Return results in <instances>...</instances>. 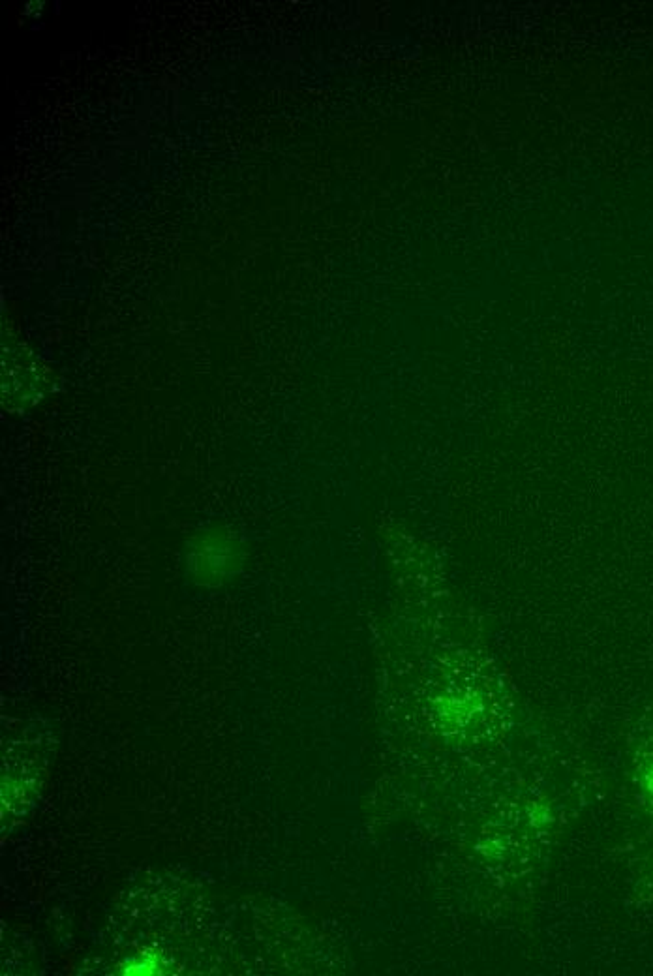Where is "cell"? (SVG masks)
<instances>
[{
    "instance_id": "7a4b0ae2",
    "label": "cell",
    "mask_w": 653,
    "mask_h": 976,
    "mask_svg": "<svg viewBox=\"0 0 653 976\" xmlns=\"http://www.w3.org/2000/svg\"><path fill=\"white\" fill-rule=\"evenodd\" d=\"M162 969V963L160 960L154 956V954H137L134 958L124 963L122 967V973L124 975H156L160 973Z\"/></svg>"
},
{
    "instance_id": "6da1fadb",
    "label": "cell",
    "mask_w": 653,
    "mask_h": 976,
    "mask_svg": "<svg viewBox=\"0 0 653 976\" xmlns=\"http://www.w3.org/2000/svg\"><path fill=\"white\" fill-rule=\"evenodd\" d=\"M239 562L241 552L235 541L229 535L218 532L199 537L190 554V569L203 584H218L228 579Z\"/></svg>"
}]
</instances>
